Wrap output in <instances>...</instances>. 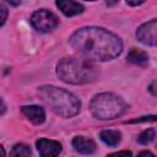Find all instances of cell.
Here are the masks:
<instances>
[{"label": "cell", "mask_w": 157, "mask_h": 157, "mask_svg": "<svg viewBox=\"0 0 157 157\" xmlns=\"http://www.w3.org/2000/svg\"><path fill=\"white\" fill-rule=\"evenodd\" d=\"M56 6L66 16H75L83 11V6L76 1H56Z\"/></svg>", "instance_id": "cell-10"}, {"label": "cell", "mask_w": 157, "mask_h": 157, "mask_svg": "<svg viewBox=\"0 0 157 157\" xmlns=\"http://www.w3.org/2000/svg\"><path fill=\"white\" fill-rule=\"evenodd\" d=\"M107 157H131V152L130 151H119L115 153H110Z\"/></svg>", "instance_id": "cell-16"}, {"label": "cell", "mask_w": 157, "mask_h": 157, "mask_svg": "<svg viewBox=\"0 0 157 157\" xmlns=\"http://www.w3.org/2000/svg\"><path fill=\"white\" fill-rule=\"evenodd\" d=\"M137 39L146 45H156L157 43V21L151 20L144 25H141L136 31Z\"/></svg>", "instance_id": "cell-6"}, {"label": "cell", "mask_w": 157, "mask_h": 157, "mask_svg": "<svg viewBox=\"0 0 157 157\" xmlns=\"http://www.w3.org/2000/svg\"><path fill=\"white\" fill-rule=\"evenodd\" d=\"M156 120V117L155 115H151V117H142L140 119H134V120H130L129 123H141V121H155Z\"/></svg>", "instance_id": "cell-17"}, {"label": "cell", "mask_w": 157, "mask_h": 157, "mask_svg": "<svg viewBox=\"0 0 157 157\" xmlns=\"http://www.w3.org/2000/svg\"><path fill=\"white\" fill-rule=\"evenodd\" d=\"M56 74L66 83L82 85L96 80V66L82 59H63L58 64Z\"/></svg>", "instance_id": "cell-3"}, {"label": "cell", "mask_w": 157, "mask_h": 157, "mask_svg": "<svg viewBox=\"0 0 157 157\" xmlns=\"http://www.w3.org/2000/svg\"><path fill=\"white\" fill-rule=\"evenodd\" d=\"M128 5H132V6H136V5H141L144 4V1H126Z\"/></svg>", "instance_id": "cell-20"}, {"label": "cell", "mask_w": 157, "mask_h": 157, "mask_svg": "<svg viewBox=\"0 0 157 157\" xmlns=\"http://www.w3.org/2000/svg\"><path fill=\"white\" fill-rule=\"evenodd\" d=\"M125 109V102L113 93H99L91 101V112L94 118L101 120L118 118Z\"/></svg>", "instance_id": "cell-4"}, {"label": "cell", "mask_w": 157, "mask_h": 157, "mask_svg": "<svg viewBox=\"0 0 157 157\" xmlns=\"http://www.w3.org/2000/svg\"><path fill=\"white\" fill-rule=\"evenodd\" d=\"M99 137L104 144L109 146H115L119 144L121 139V134L118 130H104L99 134Z\"/></svg>", "instance_id": "cell-11"}, {"label": "cell", "mask_w": 157, "mask_h": 157, "mask_svg": "<svg viewBox=\"0 0 157 157\" xmlns=\"http://www.w3.org/2000/svg\"><path fill=\"white\" fill-rule=\"evenodd\" d=\"M38 94L61 117L69 118L76 115L80 110L81 103L78 98L66 90L55 86H43L38 90Z\"/></svg>", "instance_id": "cell-2"}, {"label": "cell", "mask_w": 157, "mask_h": 157, "mask_svg": "<svg viewBox=\"0 0 157 157\" xmlns=\"http://www.w3.org/2000/svg\"><path fill=\"white\" fill-rule=\"evenodd\" d=\"M137 157H155V155L151 153L150 151H142V152H140L137 155Z\"/></svg>", "instance_id": "cell-18"}, {"label": "cell", "mask_w": 157, "mask_h": 157, "mask_svg": "<svg viewBox=\"0 0 157 157\" xmlns=\"http://www.w3.org/2000/svg\"><path fill=\"white\" fill-rule=\"evenodd\" d=\"M29 156H31V150L25 144L15 145L10 152V157H29Z\"/></svg>", "instance_id": "cell-13"}, {"label": "cell", "mask_w": 157, "mask_h": 157, "mask_svg": "<svg viewBox=\"0 0 157 157\" xmlns=\"http://www.w3.org/2000/svg\"><path fill=\"white\" fill-rule=\"evenodd\" d=\"M71 47L90 60H112L123 50V43L118 36L98 27H85L70 37Z\"/></svg>", "instance_id": "cell-1"}, {"label": "cell", "mask_w": 157, "mask_h": 157, "mask_svg": "<svg viewBox=\"0 0 157 157\" xmlns=\"http://www.w3.org/2000/svg\"><path fill=\"white\" fill-rule=\"evenodd\" d=\"M37 150L40 157H58L61 152V145L54 140L39 139L37 141Z\"/></svg>", "instance_id": "cell-7"}, {"label": "cell", "mask_w": 157, "mask_h": 157, "mask_svg": "<svg viewBox=\"0 0 157 157\" xmlns=\"http://www.w3.org/2000/svg\"><path fill=\"white\" fill-rule=\"evenodd\" d=\"M23 115L29 120L32 121L33 124L36 125H39L44 121L45 119V113H44V109L38 107V105H25L21 108Z\"/></svg>", "instance_id": "cell-8"}, {"label": "cell", "mask_w": 157, "mask_h": 157, "mask_svg": "<svg viewBox=\"0 0 157 157\" xmlns=\"http://www.w3.org/2000/svg\"><path fill=\"white\" fill-rule=\"evenodd\" d=\"M6 17H7V9L5 5L0 4V26H2L5 23Z\"/></svg>", "instance_id": "cell-15"}, {"label": "cell", "mask_w": 157, "mask_h": 157, "mask_svg": "<svg viewBox=\"0 0 157 157\" xmlns=\"http://www.w3.org/2000/svg\"><path fill=\"white\" fill-rule=\"evenodd\" d=\"M128 60L136 65H146L148 61V56L147 53H145L144 50L132 48L128 54Z\"/></svg>", "instance_id": "cell-12"}, {"label": "cell", "mask_w": 157, "mask_h": 157, "mask_svg": "<svg viewBox=\"0 0 157 157\" xmlns=\"http://www.w3.org/2000/svg\"><path fill=\"white\" fill-rule=\"evenodd\" d=\"M6 112V105L4 103V101L0 98V114H4Z\"/></svg>", "instance_id": "cell-19"}, {"label": "cell", "mask_w": 157, "mask_h": 157, "mask_svg": "<svg viewBox=\"0 0 157 157\" xmlns=\"http://www.w3.org/2000/svg\"><path fill=\"white\" fill-rule=\"evenodd\" d=\"M5 155H6V152H5L4 147L0 145V157H5Z\"/></svg>", "instance_id": "cell-21"}, {"label": "cell", "mask_w": 157, "mask_h": 157, "mask_svg": "<svg viewBox=\"0 0 157 157\" xmlns=\"http://www.w3.org/2000/svg\"><path fill=\"white\" fill-rule=\"evenodd\" d=\"M72 147L75 151L83 153V155H91L96 151V144L91 139H86L82 136H77L72 140Z\"/></svg>", "instance_id": "cell-9"}, {"label": "cell", "mask_w": 157, "mask_h": 157, "mask_svg": "<svg viewBox=\"0 0 157 157\" xmlns=\"http://www.w3.org/2000/svg\"><path fill=\"white\" fill-rule=\"evenodd\" d=\"M31 23L39 32H50L58 26L59 20L52 11L42 9L33 12L31 17Z\"/></svg>", "instance_id": "cell-5"}, {"label": "cell", "mask_w": 157, "mask_h": 157, "mask_svg": "<svg viewBox=\"0 0 157 157\" xmlns=\"http://www.w3.org/2000/svg\"><path fill=\"white\" fill-rule=\"evenodd\" d=\"M155 139V130L153 129H147L145 131H142L139 136H137V141L142 145H147L151 141H153Z\"/></svg>", "instance_id": "cell-14"}]
</instances>
